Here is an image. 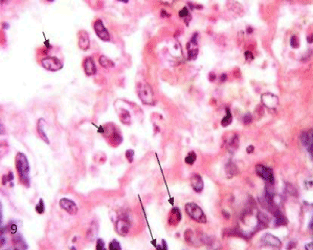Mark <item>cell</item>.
Segmentation results:
<instances>
[{"instance_id": "d590c367", "label": "cell", "mask_w": 313, "mask_h": 250, "mask_svg": "<svg viewBox=\"0 0 313 250\" xmlns=\"http://www.w3.org/2000/svg\"><path fill=\"white\" fill-rule=\"evenodd\" d=\"M254 150V147L253 145H250V146L247 147V148H246V152L248 153V154L252 153Z\"/></svg>"}, {"instance_id": "4dcf8cb0", "label": "cell", "mask_w": 313, "mask_h": 250, "mask_svg": "<svg viewBox=\"0 0 313 250\" xmlns=\"http://www.w3.org/2000/svg\"><path fill=\"white\" fill-rule=\"evenodd\" d=\"M235 167H236V166H235L233 164L227 165V166H226L227 174H228V175H232V176H233V175H234V174L236 173V172H235V171H236V170L237 169V168L233 169V168H235Z\"/></svg>"}, {"instance_id": "1f68e13d", "label": "cell", "mask_w": 313, "mask_h": 250, "mask_svg": "<svg viewBox=\"0 0 313 250\" xmlns=\"http://www.w3.org/2000/svg\"><path fill=\"white\" fill-rule=\"evenodd\" d=\"M7 229L11 234H16V232L17 231V226L16 223L11 222V223H9V225L7 226Z\"/></svg>"}, {"instance_id": "603a6c76", "label": "cell", "mask_w": 313, "mask_h": 250, "mask_svg": "<svg viewBox=\"0 0 313 250\" xmlns=\"http://www.w3.org/2000/svg\"><path fill=\"white\" fill-rule=\"evenodd\" d=\"M276 224L278 226H281V225H286L287 223V218L284 217L282 213L279 214V215L276 216Z\"/></svg>"}, {"instance_id": "cb8c5ba5", "label": "cell", "mask_w": 313, "mask_h": 250, "mask_svg": "<svg viewBox=\"0 0 313 250\" xmlns=\"http://www.w3.org/2000/svg\"><path fill=\"white\" fill-rule=\"evenodd\" d=\"M35 210L39 214H42L45 211V205H44V201L42 198H40L39 204H37L35 206Z\"/></svg>"}, {"instance_id": "8992f818", "label": "cell", "mask_w": 313, "mask_h": 250, "mask_svg": "<svg viewBox=\"0 0 313 250\" xmlns=\"http://www.w3.org/2000/svg\"><path fill=\"white\" fill-rule=\"evenodd\" d=\"M93 28L95 30L96 35L101 40H103V41H110V35L109 31L106 28L101 20L98 19L94 22Z\"/></svg>"}, {"instance_id": "836d02e7", "label": "cell", "mask_w": 313, "mask_h": 250, "mask_svg": "<svg viewBox=\"0 0 313 250\" xmlns=\"http://www.w3.org/2000/svg\"><path fill=\"white\" fill-rule=\"evenodd\" d=\"M189 15V10L186 7H184L182 10H180L179 12V17H187Z\"/></svg>"}, {"instance_id": "8fae6325", "label": "cell", "mask_w": 313, "mask_h": 250, "mask_svg": "<svg viewBox=\"0 0 313 250\" xmlns=\"http://www.w3.org/2000/svg\"><path fill=\"white\" fill-rule=\"evenodd\" d=\"M83 68L87 75L91 76L96 73V67L95 61L92 57H87L83 61Z\"/></svg>"}, {"instance_id": "ba28073f", "label": "cell", "mask_w": 313, "mask_h": 250, "mask_svg": "<svg viewBox=\"0 0 313 250\" xmlns=\"http://www.w3.org/2000/svg\"><path fill=\"white\" fill-rule=\"evenodd\" d=\"M60 206L63 209H64L67 213H68L70 215H76L78 213V206L74 201L68 198H62L60 201Z\"/></svg>"}, {"instance_id": "f1b7e54d", "label": "cell", "mask_w": 313, "mask_h": 250, "mask_svg": "<svg viewBox=\"0 0 313 250\" xmlns=\"http://www.w3.org/2000/svg\"><path fill=\"white\" fill-rule=\"evenodd\" d=\"M198 54V49H189L188 50V58L190 60H194L197 57Z\"/></svg>"}, {"instance_id": "5bb4252c", "label": "cell", "mask_w": 313, "mask_h": 250, "mask_svg": "<svg viewBox=\"0 0 313 250\" xmlns=\"http://www.w3.org/2000/svg\"><path fill=\"white\" fill-rule=\"evenodd\" d=\"M190 183L193 187V189L196 192L202 191L203 188V181L199 174H193L190 177Z\"/></svg>"}, {"instance_id": "b9f144b4", "label": "cell", "mask_w": 313, "mask_h": 250, "mask_svg": "<svg viewBox=\"0 0 313 250\" xmlns=\"http://www.w3.org/2000/svg\"><path fill=\"white\" fill-rule=\"evenodd\" d=\"M307 40L309 43H312V38H311V35H310V36H308V37H307Z\"/></svg>"}, {"instance_id": "7a4b0ae2", "label": "cell", "mask_w": 313, "mask_h": 250, "mask_svg": "<svg viewBox=\"0 0 313 250\" xmlns=\"http://www.w3.org/2000/svg\"><path fill=\"white\" fill-rule=\"evenodd\" d=\"M137 92L139 99L143 104L152 105L155 103L154 94L151 86L147 82H139L137 86Z\"/></svg>"}, {"instance_id": "277c9868", "label": "cell", "mask_w": 313, "mask_h": 250, "mask_svg": "<svg viewBox=\"0 0 313 250\" xmlns=\"http://www.w3.org/2000/svg\"><path fill=\"white\" fill-rule=\"evenodd\" d=\"M42 65L45 69L49 71H57L63 68L64 65L60 60L56 57H46L41 61Z\"/></svg>"}, {"instance_id": "ffe728a7", "label": "cell", "mask_w": 313, "mask_h": 250, "mask_svg": "<svg viewBox=\"0 0 313 250\" xmlns=\"http://www.w3.org/2000/svg\"><path fill=\"white\" fill-rule=\"evenodd\" d=\"M99 61H100V64L101 65V66L106 69L112 68L114 67V64H113V61L111 60H110L108 57H105V56H101L100 59H99Z\"/></svg>"}, {"instance_id": "74e56055", "label": "cell", "mask_w": 313, "mask_h": 250, "mask_svg": "<svg viewBox=\"0 0 313 250\" xmlns=\"http://www.w3.org/2000/svg\"><path fill=\"white\" fill-rule=\"evenodd\" d=\"M215 78H216V75H215V73H210V75H209V79L210 81H213L215 80Z\"/></svg>"}, {"instance_id": "3957f363", "label": "cell", "mask_w": 313, "mask_h": 250, "mask_svg": "<svg viewBox=\"0 0 313 250\" xmlns=\"http://www.w3.org/2000/svg\"><path fill=\"white\" fill-rule=\"evenodd\" d=\"M185 209L188 215L194 220L197 221L199 223H206L207 217L200 208L197 204L190 202L187 203L185 206Z\"/></svg>"}, {"instance_id": "83f0119b", "label": "cell", "mask_w": 313, "mask_h": 250, "mask_svg": "<svg viewBox=\"0 0 313 250\" xmlns=\"http://www.w3.org/2000/svg\"><path fill=\"white\" fill-rule=\"evenodd\" d=\"M290 46L295 49L299 47V39L295 35L292 36L291 39H290Z\"/></svg>"}, {"instance_id": "30bf717a", "label": "cell", "mask_w": 313, "mask_h": 250, "mask_svg": "<svg viewBox=\"0 0 313 250\" xmlns=\"http://www.w3.org/2000/svg\"><path fill=\"white\" fill-rule=\"evenodd\" d=\"M78 46L82 50L86 51L90 46L89 35L85 30H81L78 33Z\"/></svg>"}, {"instance_id": "484cf974", "label": "cell", "mask_w": 313, "mask_h": 250, "mask_svg": "<svg viewBox=\"0 0 313 250\" xmlns=\"http://www.w3.org/2000/svg\"><path fill=\"white\" fill-rule=\"evenodd\" d=\"M13 180H14V174H13L12 172H10L8 175H4V176H2V184H3V185H6V183H7L8 181H12Z\"/></svg>"}, {"instance_id": "ac0fdd59", "label": "cell", "mask_w": 313, "mask_h": 250, "mask_svg": "<svg viewBox=\"0 0 313 250\" xmlns=\"http://www.w3.org/2000/svg\"><path fill=\"white\" fill-rule=\"evenodd\" d=\"M44 124H45V120H43L42 119H40L38 122V126H37V130L38 133H39V136L41 137V138L42 139L43 141L46 142L48 144H49V138L47 137V135L45 134V130H44Z\"/></svg>"}, {"instance_id": "44dd1931", "label": "cell", "mask_w": 313, "mask_h": 250, "mask_svg": "<svg viewBox=\"0 0 313 250\" xmlns=\"http://www.w3.org/2000/svg\"><path fill=\"white\" fill-rule=\"evenodd\" d=\"M227 116H225V117L223 118V119L222 120V126H227V125H229V124L232 122V121H233V117H232V115H231L230 113V111H229V109H227Z\"/></svg>"}, {"instance_id": "7402d4cb", "label": "cell", "mask_w": 313, "mask_h": 250, "mask_svg": "<svg viewBox=\"0 0 313 250\" xmlns=\"http://www.w3.org/2000/svg\"><path fill=\"white\" fill-rule=\"evenodd\" d=\"M196 159H197V154L194 151H191V152H190L186 155V158H185V162L189 165H193L196 161Z\"/></svg>"}, {"instance_id": "8d00e7d4", "label": "cell", "mask_w": 313, "mask_h": 250, "mask_svg": "<svg viewBox=\"0 0 313 250\" xmlns=\"http://www.w3.org/2000/svg\"><path fill=\"white\" fill-rule=\"evenodd\" d=\"M305 249L307 250H312L313 249V243L310 242L305 245Z\"/></svg>"}, {"instance_id": "2e32d148", "label": "cell", "mask_w": 313, "mask_h": 250, "mask_svg": "<svg viewBox=\"0 0 313 250\" xmlns=\"http://www.w3.org/2000/svg\"><path fill=\"white\" fill-rule=\"evenodd\" d=\"M262 241L263 242L265 243L266 245H270V246L273 247H280L281 245V241L276 238V236L266 233L262 236Z\"/></svg>"}, {"instance_id": "5b68a950", "label": "cell", "mask_w": 313, "mask_h": 250, "mask_svg": "<svg viewBox=\"0 0 313 250\" xmlns=\"http://www.w3.org/2000/svg\"><path fill=\"white\" fill-rule=\"evenodd\" d=\"M256 173L258 176L262 177L263 180L268 182L269 184H273L275 179L273 176V171L272 169L268 168L267 166L263 165H257L255 167Z\"/></svg>"}, {"instance_id": "ab89813d", "label": "cell", "mask_w": 313, "mask_h": 250, "mask_svg": "<svg viewBox=\"0 0 313 250\" xmlns=\"http://www.w3.org/2000/svg\"><path fill=\"white\" fill-rule=\"evenodd\" d=\"M162 245H163V249H168V246H167V243L164 240H162Z\"/></svg>"}, {"instance_id": "e575fe53", "label": "cell", "mask_w": 313, "mask_h": 250, "mask_svg": "<svg viewBox=\"0 0 313 250\" xmlns=\"http://www.w3.org/2000/svg\"><path fill=\"white\" fill-rule=\"evenodd\" d=\"M245 58H246V60H252L253 59V54L251 53H250V51H246V52H245Z\"/></svg>"}, {"instance_id": "7c38bea8", "label": "cell", "mask_w": 313, "mask_h": 250, "mask_svg": "<svg viewBox=\"0 0 313 250\" xmlns=\"http://www.w3.org/2000/svg\"><path fill=\"white\" fill-rule=\"evenodd\" d=\"M262 104L266 106L267 108H276L279 103V99L276 96L272 93H265L262 96Z\"/></svg>"}, {"instance_id": "60d3db41", "label": "cell", "mask_w": 313, "mask_h": 250, "mask_svg": "<svg viewBox=\"0 0 313 250\" xmlns=\"http://www.w3.org/2000/svg\"><path fill=\"white\" fill-rule=\"evenodd\" d=\"M226 74H222V77H221V79L222 81H225V79H226Z\"/></svg>"}, {"instance_id": "d4e9b609", "label": "cell", "mask_w": 313, "mask_h": 250, "mask_svg": "<svg viewBox=\"0 0 313 250\" xmlns=\"http://www.w3.org/2000/svg\"><path fill=\"white\" fill-rule=\"evenodd\" d=\"M109 249L110 250H119L121 249V245L117 242L116 239H113L112 242H110L109 244Z\"/></svg>"}, {"instance_id": "6da1fadb", "label": "cell", "mask_w": 313, "mask_h": 250, "mask_svg": "<svg viewBox=\"0 0 313 250\" xmlns=\"http://www.w3.org/2000/svg\"><path fill=\"white\" fill-rule=\"evenodd\" d=\"M15 165L20 183L26 187H29L30 166L25 154L17 153L15 158Z\"/></svg>"}, {"instance_id": "4fadbf2b", "label": "cell", "mask_w": 313, "mask_h": 250, "mask_svg": "<svg viewBox=\"0 0 313 250\" xmlns=\"http://www.w3.org/2000/svg\"><path fill=\"white\" fill-rule=\"evenodd\" d=\"M301 141L302 144L307 148V150L311 156V146H312V133L310 132H303L301 134Z\"/></svg>"}, {"instance_id": "52a82bcc", "label": "cell", "mask_w": 313, "mask_h": 250, "mask_svg": "<svg viewBox=\"0 0 313 250\" xmlns=\"http://www.w3.org/2000/svg\"><path fill=\"white\" fill-rule=\"evenodd\" d=\"M101 129L102 130L100 133H104V132H106L107 133H109V135H108V139H109L110 143L112 145H118L121 144V141H122V137H121V135L120 134L119 131L117 130V129H115V127H108L107 129V131H106L103 127H101Z\"/></svg>"}, {"instance_id": "d6986e66", "label": "cell", "mask_w": 313, "mask_h": 250, "mask_svg": "<svg viewBox=\"0 0 313 250\" xmlns=\"http://www.w3.org/2000/svg\"><path fill=\"white\" fill-rule=\"evenodd\" d=\"M118 116L121 120V122L123 124L125 125H130L131 123V116L128 111L125 109H120V112L118 113Z\"/></svg>"}, {"instance_id": "f546056e", "label": "cell", "mask_w": 313, "mask_h": 250, "mask_svg": "<svg viewBox=\"0 0 313 250\" xmlns=\"http://www.w3.org/2000/svg\"><path fill=\"white\" fill-rule=\"evenodd\" d=\"M96 248L97 250H104L105 249V243H104V240L101 239H97L96 241Z\"/></svg>"}, {"instance_id": "e0dca14e", "label": "cell", "mask_w": 313, "mask_h": 250, "mask_svg": "<svg viewBox=\"0 0 313 250\" xmlns=\"http://www.w3.org/2000/svg\"><path fill=\"white\" fill-rule=\"evenodd\" d=\"M13 243L15 246V249H25L27 248V244H26L25 241L23 240V237L20 235H17L14 239H13Z\"/></svg>"}, {"instance_id": "d6a6232c", "label": "cell", "mask_w": 313, "mask_h": 250, "mask_svg": "<svg viewBox=\"0 0 313 250\" xmlns=\"http://www.w3.org/2000/svg\"><path fill=\"white\" fill-rule=\"evenodd\" d=\"M243 123L246 124V125L250 124V122H252V116H251V115H250V113L246 114V115L243 116Z\"/></svg>"}, {"instance_id": "4316f807", "label": "cell", "mask_w": 313, "mask_h": 250, "mask_svg": "<svg viewBox=\"0 0 313 250\" xmlns=\"http://www.w3.org/2000/svg\"><path fill=\"white\" fill-rule=\"evenodd\" d=\"M125 157L127 158V160L129 161V163H132L133 162V157H134V150H132V149H129V150H126L125 152Z\"/></svg>"}, {"instance_id": "9c48e42d", "label": "cell", "mask_w": 313, "mask_h": 250, "mask_svg": "<svg viewBox=\"0 0 313 250\" xmlns=\"http://www.w3.org/2000/svg\"><path fill=\"white\" fill-rule=\"evenodd\" d=\"M130 227H131L130 222L126 218H120L116 222V231L118 235H122V236L127 235L130 230Z\"/></svg>"}, {"instance_id": "7bdbcfd3", "label": "cell", "mask_w": 313, "mask_h": 250, "mask_svg": "<svg viewBox=\"0 0 313 250\" xmlns=\"http://www.w3.org/2000/svg\"><path fill=\"white\" fill-rule=\"evenodd\" d=\"M222 213H223V215H224V217H225V218H226V219H229V215H228V214H227V213H226V212H225V211H223Z\"/></svg>"}, {"instance_id": "9a60e30c", "label": "cell", "mask_w": 313, "mask_h": 250, "mask_svg": "<svg viewBox=\"0 0 313 250\" xmlns=\"http://www.w3.org/2000/svg\"><path fill=\"white\" fill-rule=\"evenodd\" d=\"M182 220L181 212L178 208H173L168 216V223L172 226H176Z\"/></svg>"}, {"instance_id": "f35d334b", "label": "cell", "mask_w": 313, "mask_h": 250, "mask_svg": "<svg viewBox=\"0 0 313 250\" xmlns=\"http://www.w3.org/2000/svg\"><path fill=\"white\" fill-rule=\"evenodd\" d=\"M0 240H1V242H0L1 246H2V245L5 244V242H6V239H5V238L3 237V235H1V239H0Z\"/></svg>"}]
</instances>
